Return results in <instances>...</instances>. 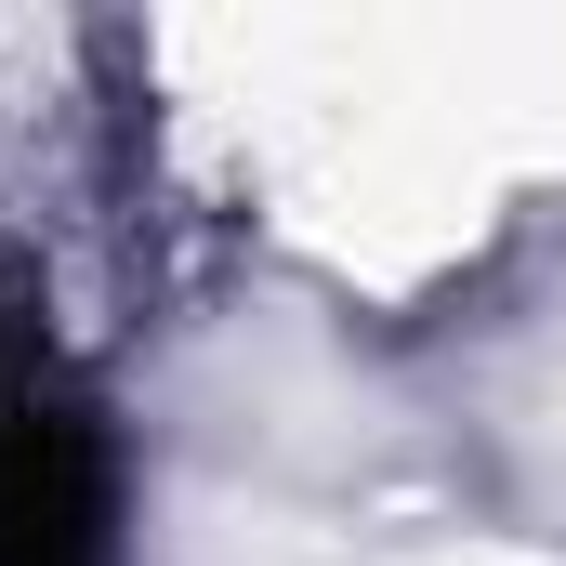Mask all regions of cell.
<instances>
[{"label":"cell","instance_id":"cell-1","mask_svg":"<svg viewBox=\"0 0 566 566\" xmlns=\"http://www.w3.org/2000/svg\"><path fill=\"white\" fill-rule=\"evenodd\" d=\"M106 448L66 382L0 369V566H106Z\"/></svg>","mask_w":566,"mask_h":566}]
</instances>
